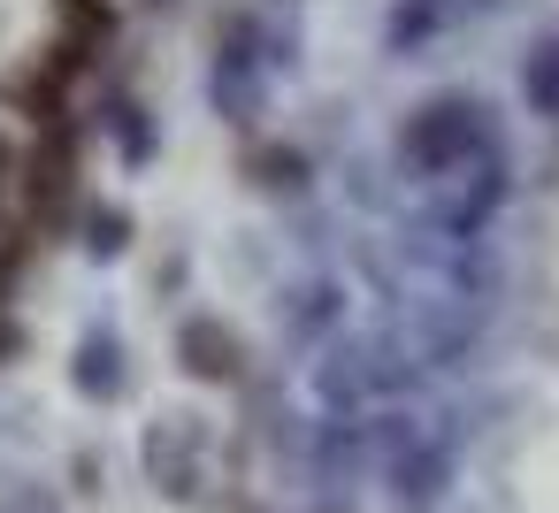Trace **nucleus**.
Wrapping results in <instances>:
<instances>
[{
    "mask_svg": "<svg viewBox=\"0 0 559 513\" xmlns=\"http://www.w3.org/2000/svg\"><path fill=\"white\" fill-rule=\"evenodd\" d=\"M467 146H475V108L467 100H437L429 116L406 123V162H421V169H452Z\"/></svg>",
    "mask_w": 559,
    "mask_h": 513,
    "instance_id": "obj_1",
    "label": "nucleus"
},
{
    "mask_svg": "<svg viewBox=\"0 0 559 513\" xmlns=\"http://www.w3.org/2000/svg\"><path fill=\"white\" fill-rule=\"evenodd\" d=\"M185 368L207 375V383L238 375V337H230L223 322H185Z\"/></svg>",
    "mask_w": 559,
    "mask_h": 513,
    "instance_id": "obj_2",
    "label": "nucleus"
},
{
    "mask_svg": "<svg viewBox=\"0 0 559 513\" xmlns=\"http://www.w3.org/2000/svg\"><path fill=\"white\" fill-rule=\"evenodd\" d=\"M528 100H536L544 116H559V47L528 62Z\"/></svg>",
    "mask_w": 559,
    "mask_h": 513,
    "instance_id": "obj_3",
    "label": "nucleus"
},
{
    "mask_svg": "<svg viewBox=\"0 0 559 513\" xmlns=\"http://www.w3.org/2000/svg\"><path fill=\"white\" fill-rule=\"evenodd\" d=\"M62 16H70L78 32H100V24H108V9H100V0H62Z\"/></svg>",
    "mask_w": 559,
    "mask_h": 513,
    "instance_id": "obj_4",
    "label": "nucleus"
}]
</instances>
